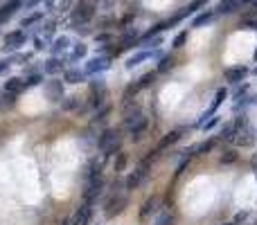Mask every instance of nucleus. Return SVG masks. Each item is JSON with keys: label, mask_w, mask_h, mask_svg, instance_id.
I'll list each match as a JSON object with an SVG mask.
<instances>
[{"label": "nucleus", "mask_w": 257, "mask_h": 225, "mask_svg": "<svg viewBox=\"0 0 257 225\" xmlns=\"http://www.w3.org/2000/svg\"><path fill=\"white\" fill-rule=\"evenodd\" d=\"M97 148L102 151L104 158H113L117 151H122L120 128H104L97 140Z\"/></svg>", "instance_id": "nucleus-4"}, {"label": "nucleus", "mask_w": 257, "mask_h": 225, "mask_svg": "<svg viewBox=\"0 0 257 225\" xmlns=\"http://www.w3.org/2000/svg\"><path fill=\"white\" fill-rule=\"evenodd\" d=\"M45 92L50 102H61L63 99V81H45Z\"/></svg>", "instance_id": "nucleus-23"}, {"label": "nucleus", "mask_w": 257, "mask_h": 225, "mask_svg": "<svg viewBox=\"0 0 257 225\" xmlns=\"http://www.w3.org/2000/svg\"><path fill=\"white\" fill-rule=\"evenodd\" d=\"M214 18H216L214 9H203V12H196V14H194V18H192V22H189V27H192V30H201V27H207V25H210Z\"/></svg>", "instance_id": "nucleus-14"}, {"label": "nucleus", "mask_w": 257, "mask_h": 225, "mask_svg": "<svg viewBox=\"0 0 257 225\" xmlns=\"http://www.w3.org/2000/svg\"><path fill=\"white\" fill-rule=\"evenodd\" d=\"M205 2H207V0H192V2H189V4H185V7L180 9V12H176L174 16L169 18V20H171V25H176V22H180V20H183V18H187V16H194V14H196L201 7H205Z\"/></svg>", "instance_id": "nucleus-11"}, {"label": "nucleus", "mask_w": 257, "mask_h": 225, "mask_svg": "<svg viewBox=\"0 0 257 225\" xmlns=\"http://www.w3.org/2000/svg\"><path fill=\"white\" fill-rule=\"evenodd\" d=\"M174 66H176V58L171 56V54H167V56H160V61H158L156 72H169Z\"/></svg>", "instance_id": "nucleus-26"}, {"label": "nucleus", "mask_w": 257, "mask_h": 225, "mask_svg": "<svg viewBox=\"0 0 257 225\" xmlns=\"http://www.w3.org/2000/svg\"><path fill=\"white\" fill-rule=\"evenodd\" d=\"M237 160V153L234 151H225L223 156H221V164H230V162Z\"/></svg>", "instance_id": "nucleus-36"}, {"label": "nucleus", "mask_w": 257, "mask_h": 225, "mask_svg": "<svg viewBox=\"0 0 257 225\" xmlns=\"http://www.w3.org/2000/svg\"><path fill=\"white\" fill-rule=\"evenodd\" d=\"M232 124H234V138H232V142L239 144V146H252V144H255V140H257V133H255V128H252V124L248 122L246 112L234 117Z\"/></svg>", "instance_id": "nucleus-2"}, {"label": "nucleus", "mask_w": 257, "mask_h": 225, "mask_svg": "<svg viewBox=\"0 0 257 225\" xmlns=\"http://www.w3.org/2000/svg\"><path fill=\"white\" fill-rule=\"evenodd\" d=\"M225 225H237V223H225Z\"/></svg>", "instance_id": "nucleus-46"}, {"label": "nucleus", "mask_w": 257, "mask_h": 225, "mask_svg": "<svg viewBox=\"0 0 257 225\" xmlns=\"http://www.w3.org/2000/svg\"><path fill=\"white\" fill-rule=\"evenodd\" d=\"M180 135H183L180 130H169V133H165V135L160 138V142L156 144V148H151V151H149V158H151V160H156V158L160 156V153H165L167 148L174 146V144L178 142Z\"/></svg>", "instance_id": "nucleus-8"}, {"label": "nucleus", "mask_w": 257, "mask_h": 225, "mask_svg": "<svg viewBox=\"0 0 257 225\" xmlns=\"http://www.w3.org/2000/svg\"><path fill=\"white\" fill-rule=\"evenodd\" d=\"M252 0H219L214 7L216 16H228V14H237L243 4H250Z\"/></svg>", "instance_id": "nucleus-10"}, {"label": "nucleus", "mask_w": 257, "mask_h": 225, "mask_svg": "<svg viewBox=\"0 0 257 225\" xmlns=\"http://www.w3.org/2000/svg\"><path fill=\"white\" fill-rule=\"evenodd\" d=\"M126 162H129L126 153L124 151H117L115 153V162H113V166H115V174H122V171L126 169Z\"/></svg>", "instance_id": "nucleus-28"}, {"label": "nucleus", "mask_w": 257, "mask_h": 225, "mask_svg": "<svg viewBox=\"0 0 257 225\" xmlns=\"http://www.w3.org/2000/svg\"><path fill=\"white\" fill-rule=\"evenodd\" d=\"M111 61H113V56H108V54H99V56L88 58V61H86V68H84L86 76H95V74H102V72H106L108 68L113 66Z\"/></svg>", "instance_id": "nucleus-7"}, {"label": "nucleus", "mask_w": 257, "mask_h": 225, "mask_svg": "<svg viewBox=\"0 0 257 225\" xmlns=\"http://www.w3.org/2000/svg\"><path fill=\"white\" fill-rule=\"evenodd\" d=\"M23 81H25V88H36V86L43 84V74H41V72H32V74H27Z\"/></svg>", "instance_id": "nucleus-30"}, {"label": "nucleus", "mask_w": 257, "mask_h": 225, "mask_svg": "<svg viewBox=\"0 0 257 225\" xmlns=\"http://www.w3.org/2000/svg\"><path fill=\"white\" fill-rule=\"evenodd\" d=\"M158 205H160V200H158V196H149L147 200L142 202V207H140V214H138V218L144 223V220H147L149 216H151L153 212L158 210Z\"/></svg>", "instance_id": "nucleus-22"}, {"label": "nucleus", "mask_w": 257, "mask_h": 225, "mask_svg": "<svg viewBox=\"0 0 257 225\" xmlns=\"http://www.w3.org/2000/svg\"><path fill=\"white\" fill-rule=\"evenodd\" d=\"M45 2V9H52V4H54V0H43Z\"/></svg>", "instance_id": "nucleus-43"}, {"label": "nucleus", "mask_w": 257, "mask_h": 225, "mask_svg": "<svg viewBox=\"0 0 257 225\" xmlns=\"http://www.w3.org/2000/svg\"><path fill=\"white\" fill-rule=\"evenodd\" d=\"M241 30H255L257 32V18H248V20H243Z\"/></svg>", "instance_id": "nucleus-39"}, {"label": "nucleus", "mask_w": 257, "mask_h": 225, "mask_svg": "<svg viewBox=\"0 0 257 225\" xmlns=\"http://www.w3.org/2000/svg\"><path fill=\"white\" fill-rule=\"evenodd\" d=\"M214 142H216L214 138H210V140H203V142L194 144L192 148H187V151H185V156H203V153H210L212 148H214Z\"/></svg>", "instance_id": "nucleus-25"}, {"label": "nucleus", "mask_w": 257, "mask_h": 225, "mask_svg": "<svg viewBox=\"0 0 257 225\" xmlns=\"http://www.w3.org/2000/svg\"><path fill=\"white\" fill-rule=\"evenodd\" d=\"M84 79H86V72L81 70V68L70 66V68H66V70H63V84L75 86V84H81Z\"/></svg>", "instance_id": "nucleus-20"}, {"label": "nucleus", "mask_w": 257, "mask_h": 225, "mask_svg": "<svg viewBox=\"0 0 257 225\" xmlns=\"http://www.w3.org/2000/svg\"><path fill=\"white\" fill-rule=\"evenodd\" d=\"M156 74H158V72H147V74H142V76H140V79H138V84H135V86H138L140 90H142V88H149V86L153 84V79H156Z\"/></svg>", "instance_id": "nucleus-33"}, {"label": "nucleus", "mask_w": 257, "mask_h": 225, "mask_svg": "<svg viewBox=\"0 0 257 225\" xmlns=\"http://www.w3.org/2000/svg\"><path fill=\"white\" fill-rule=\"evenodd\" d=\"M70 45H72L70 36L61 34V36H57V38L52 40V45H50V52H52V56H61V54H68Z\"/></svg>", "instance_id": "nucleus-16"}, {"label": "nucleus", "mask_w": 257, "mask_h": 225, "mask_svg": "<svg viewBox=\"0 0 257 225\" xmlns=\"http://www.w3.org/2000/svg\"><path fill=\"white\" fill-rule=\"evenodd\" d=\"M3 90H5V92H9V94H16V97H18V94H21L23 90H27V88H25V81H23L21 76H9V79L5 81Z\"/></svg>", "instance_id": "nucleus-24"}, {"label": "nucleus", "mask_w": 257, "mask_h": 225, "mask_svg": "<svg viewBox=\"0 0 257 225\" xmlns=\"http://www.w3.org/2000/svg\"><path fill=\"white\" fill-rule=\"evenodd\" d=\"M90 218H93V205H90V202H84V205L75 212L70 225H88Z\"/></svg>", "instance_id": "nucleus-17"}, {"label": "nucleus", "mask_w": 257, "mask_h": 225, "mask_svg": "<svg viewBox=\"0 0 257 225\" xmlns=\"http://www.w3.org/2000/svg\"><path fill=\"white\" fill-rule=\"evenodd\" d=\"M3 52H9V54H14V52H18V50L23 48V45L27 43V34H25V30H12L9 34H5V38H3Z\"/></svg>", "instance_id": "nucleus-6"}, {"label": "nucleus", "mask_w": 257, "mask_h": 225, "mask_svg": "<svg viewBox=\"0 0 257 225\" xmlns=\"http://www.w3.org/2000/svg\"><path fill=\"white\" fill-rule=\"evenodd\" d=\"M252 74H255V76H257V68H252Z\"/></svg>", "instance_id": "nucleus-45"}, {"label": "nucleus", "mask_w": 257, "mask_h": 225, "mask_svg": "<svg viewBox=\"0 0 257 225\" xmlns=\"http://www.w3.org/2000/svg\"><path fill=\"white\" fill-rule=\"evenodd\" d=\"M45 48H48V40L41 38V36H36V38H34V50H36V52H43Z\"/></svg>", "instance_id": "nucleus-37"}, {"label": "nucleus", "mask_w": 257, "mask_h": 225, "mask_svg": "<svg viewBox=\"0 0 257 225\" xmlns=\"http://www.w3.org/2000/svg\"><path fill=\"white\" fill-rule=\"evenodd\" d=\"M66 58H61V56H50V58H45L43 61V72L45 74H50V76H54V74H59V72H63L66 70Z\"/></svg>", "instance_id": "nucleus-15"}, {"label": "nucleus", "mask_w": 257, "mask_h": 225, "mask_svg": "<svg viewBox=\"0 0 257 225\" xmlns=\"http://www.w3.org/2000/svg\"><path fill=\"white\" fill-rule=\"evenodd\" d=\"M43 16H45V12H34V14H30V16H25V18L21 20V27H23V30H27V27H32L34 22L43 20Z\"/></svg>", "instance_id": "nucleus-27"}, {"label": "nucleus", "mask_w": 257, "mask_h": 225, "mask_svg": "<svg viewBox=\"0 0 257 225\" xmlns=\"http://www.w3.org/2000/svg\"><path fill=\"white\" fill-rule=\"evenodd\" d=\"M126 205H129V198H126V196L111 194V198H108L106 205H104V214H106V218H113V216H117L120 212H124Z\"/></svg>", "instance_id": "nucleus-9"}, {"label": "nucleus", "mask_w": 257, "mask_h": 225, "mask_svg": "<svg viewBox=\"0 0 257 225\" xmlns=\"http://www.w3.org/2000/svg\"><path fill=\"white\" fill-rule=\"evenodd\" d=\"M14 63H16V52L9 54V58H0V74H5V72H7Z\"/></svg>", "instance_id": "nucleus-35"}, {"label": "nucleus", "mask_w": 257, "mask_h": 225, "mask_svg": "<svg viewBox=\"0 0 257 225\" xmlns=\"http://www.w3.org/2000/svg\"><path fill=\"white\" fill-rule=\"evenodd\" d=\"M129 128V138L133 140V142H138V140H142L144 138V133H147V128H149V120L144 115H140L138 120L133 122L131 126H126Z\"/></svg>", "instance_id": "nucleus-13"}, {"label": "nucleus", "mask_w": 257, "mask_h": 225, "mask_svg": "<svg viewBox=\"0 0 257 225\" xmlns=\"http://www.w3.org/2000/svg\"><path fill=\"white\" fill-rule=\"evenodd\" d=\"M39 2H41V0H21V4H23L25 9H34Z\"/></svg>", "instance_id": "nucleus-42"}, {"label": "nucleus", "mask_w": 257, "mask_h": 225, "mask_svg": "<svg viewBox=\"0 0 257 225\" xmlns=\"http://www.w3.org/2000/svg\"><path fill=\"white\" fill-rule=\"evenodd\" d=\"M216 124H219V117H216V115H212L210 120H205V124H203L201 128H203V130H210V128H214Z\"/></svg>", "instance_id": "nucleus-38"}, {"label": "nucleus", "mask_w": 257, "mask_h": 225, "mask_svg": "<svg viewBox=\"0 0 257 225\" xmlns=\"http://www.w3.org/2000/svg\"><path fill=\"white\" fill-rule=\"evenodd\" d=\"M151 164H153V160L147 156V158H142V160H140L138 169L131 171V174L126 176V180H124V189H126V194L135 192V189H138L140 184H142L144 180L149 178V169H151Z\"/></svg>", "instance_id": "nucleus-5"}, {"label": "nucleus", "mask_w": 257, "mask_h": 225, "mask_svg": "<svg viewBox=\"0 0 257 225\" xmlns=\"http://www.w3.org/2000/svg\"><path fill=\"white\" fill-rule=\"evenodd\" d=\"M246 92H248V84H243V86H239V88L234 90V94H232V97H234V99H241Z\"/></svg>", "instance_id": "nucleus-40"}, {"label": "nucleus", "mask_w": 257, "mask_h": 225, "mask_svg": "<svg viewBox=\"0 0 257 225\" xmlns=\"http://www.w3.org/2000/svg\"><path fill=\"white\" fill-rule=\"evenodd\" d=\"M153 56H160V52H153V50H140V52L131 54V56L126 58V68L133 70L135 66H140L142 61H149V58H153Z\"/></svg>", "instance_id": "nucleus-18"}, {"label": "nucleus", "mask_w": 257, "mask_h": 225, "mask_svg": "<svg viewBox=\"0 0 257 225\" xmlns=\"http://www.w3.org/2000/svg\"><path fill=\"white\" fill-rule=\"evenodd\" d=\"M86 56H88V45L81 43V40H79V43L70 45L66 61H68V63H77V61H81V58H86Z\"/></svg>", "instance_id": "nucleus-19"}, {"label": "nucleus", "mask_w": 257, "mask_h": 225, "mask_svg": "<svg viewBox=\"0 0 257 225\" xmlns=\"http://www.w3.org/2000/svg\"><path fill=\"white\" fill-rule=\"evenodd\" d=\"M108 112H111V108H108V106H104L102 110H99L97 115H95V122H99V120H106V115H108Z\"/></svg>", "instance_id": "nucleus-41"}, {"label": "nucleus", "mask_w": 257, "mask_h": 225, "mask_svg": "<svg viewBox=\"0 0 257 225\" xmlns=\"http://www.w3.org/2000/svg\"><path fill=\"white\" fill-rule=\"evenodd\" d=\"M79 102H81L79 97H66V94H63V99H61V108H63V110H75V108L79 106Z\"/></svg>", "instance_id": "nucleus-32"}, {"label": "nucleus", "mask_w": 257, "mask_h": 225, "mask_svg": "<svg viewBox=\"0 0 257 225\" xmlns=\"http://www.w3.org/2000/svg\"><path fill=\"white\" fill-rule=\"evenodd\" d=\"M93 16H95V0H81L70 12V27L81 32V27L88 25L93 20Z\"/></svg>", "instance_id": "nucleus-3"}, {"label": "nucleus", "mask_w": 257, "mask_h": 225, "mask_svg": "<svg viewBox=\"0 0 257 225\" xmlns=\"http://www.w3.org/2000/svg\"><path fill=\"white\" fill-rule=\"evenodd\" d=\"M252 58H255V61H257V48H255V54H252Z\"/></svg>", "instance_id": "nucleus-44"}, {"label": "nucleus", "mask_w": 257, "mask_h": 225, "mask_svg": "<svg viewBox=\"0 0 257 225\" xmlns=\"http://www.w3.org/2000/svg\"><path fill=\"white\" fill-rule=\"evenodd\" d=\"M248 68L246 66H232V68H225L223 70V76H225V81L228 84H234V86H239L243 79L248 76Z\"/></svg>", "instance_id": "nucleus-12"}, {"label": "nucleus", "mask_w": 257, "mask_h": 225, "mask_svg": "<svg viewBox=\"0 0 257 225\" xmlns=\"http://www.w3.org/2000/svg\"><path fill=\"white\" fill-rule=\"evenodd\" d=\"M86 176H88V187H86V192H84V200L93 205V202L99 198L102 189H104L102 166H97V162L90 160V162H88V174H86Z\"/></svg>", "instance_id": "nucleus-1"}, {"label": "nucleus", "mask_w": 257, "mask_h": 225, "mask_svg": "<svg viewBox=\"0 0 257 225\" xmlns=\"http://www.w3.org/2000/svg\"><path fill=\"white\" fill-rule=\"evenodd\" d=\"M21 7H23L21 0H9V2L0 4V25H5V22H7L9 18H12Z\"/></svg>", "instance_id": "nucleus-21"}, {"label": "nucleus", "mask_w": 257, "mask_h": 225, "mask_svg": "<svg viewBox=\"0 0 257 225\" xmlns=\"http://www.w3.org/2000/svg\"><path fill=\"white\" fill-rule=\"evenodd\" d=\"M187 36H189V32H187V30L178 32V34H176V38L171 40V45H174V50H180V48H185V43H187Z\"/></svg>", "instance_id": "nucleus-34"}, {"label": "nucleus", "mask_w": 257, "mask_h": 225, "mask_svg": "<svg viewBox=\"0 0 257 225\" xmlns=\"http://www.w3.org/2000/svg\"><path fill=\"white\" fill-rule=\"evenodd\" d=\"M174 223H176V220H174V214H171L169 210H162L160 214L156 216V223H153V225H174Z\"/></svg>", "instance_id": "nucleus-29"}, {"label": "nucleus", "mask_w": 257, "mask_h": 225, "mask_svg": "<svg viewBox=\"0 0 257 225\" xmlns=\"http://www.w3.org/2000/svg\"><path fill=\"white\" fill-rule=\"evenodd\" d=\"M219 138H221V140H225V142H232V138H234V124H232V122H228V124L221 126Z\"/></svg>", "instance_id": "nucleus-31"}]
</instances>
